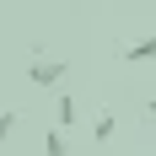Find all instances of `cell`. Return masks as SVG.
I'll list each match as a JSON object with an SVG mask.
<instances>
[{
    "mask_svg": "<svg viewBox=\"0 0 156 156\" xmlns=\"http://www.w3.org/2000/svg\"><path fill=\"white\" fill-rule=\"evenodd\" d=\"M124 65H156V38H135V43H124Z\"/></svg>",
    "mask_w": 156,
    "mask_h": 156,
    "instance_id": "obj_2",
    "label": "cell"
},
{
    "mask_svg": "<svg viewBox=\"0 0 156 156\" xmlns=\"http://www.w3.org/2000/svg\"><path fill=\"white\" fill-rule=\"evenodd\" d=\"M151 92H156V65H151Z\"/></svg>",
    "mask_w": 156,
    "mask_h": 156,
    "instance_id": "obj_8",
    "label": "cell"
},
{
    "mask_svg": "<svg viewBox=\"0 0 156 156\" xmlns=\"http://www.w3.org/2000/svg\"><path fill=\"white\" fill-rule=\"evenodd\" d=\"M65 76H70V65H65V59H48V54H38V59L27 65V81H32V86H59Z\"/></svg>",
    "mask_w": 156,
    "mask_h": 156,
    "instance_id": "obj_1",
    "label": "cell"
},
{
    "mask_svg": "<svg viewBox=\"0 0 156 156\" xmlns=\"http://www.w3.org/2000/svg\"><path fill=\"white\" fill-rule=\"evenodd\" d=\"M113 135H119V119H113V113H102V119L92 124V140H97V145H108Z\"/></svg>",
    "mask_w": 156,
    "mask_h": 156,
    "instance_id": "obj_3",
    "label": "cell"
},
{
    "mask_svg": "<svg viewBox=\"0 0 156 156\" xmlns=\"http://www.w3.org/2000/svg\"><path fill=\"white\" fill-rule=\"evenodd\" d=\"M145 113H151V119H156V92H151V102H145Z\"/></svg>",
    "mask_w": 156,
    "mask_h": 156,
    "instance_id": "obj_7",
    "label": "cell"
},
{
    "mask_svg": "<svg viewBox=\"0 0 156 156\" xmlns=\"http://www.w3.org/2000/svg\"><path fill=\"white\" fill-rule=\"evenodd\" d=\"M43 151L48 156H70V135H65V129H48V135H43Z\"/></svg>",
    "mask_w": 156,
    "mask_h": 156,
    "instance_id": "obj_4",
    "label": "cell"
},
{
    "mask_svg": "<svg viewBox=\"0 0 156 156\" xmlns=\"http://www.w3.org/2000/svg\"><path fill=\"white\" fill-rule=\"evenodd\" d=\"M11 129H16V108H0V140H11Z\"/></svg>",
    "mask_w": 156,
    "mask_h": 156,
    "instance_id": "obj_6",
    "label": "cell"
},
{
    "mask_svg": "<svg viewBox=\"0 0 156 156\" xmlns=\"http://www.w3.org/2000/svg\"><path fill=\"white\" fill-rule=\"evenodd\" d=\"M76 119H81V108H76V97L65 92L59 97V129H76Z\"/></svg>",
    "mask_w": 156,
    "mask_h": 156,
    "instance_id": "obj_5",
    "label": "cell"
}]
</instances>
